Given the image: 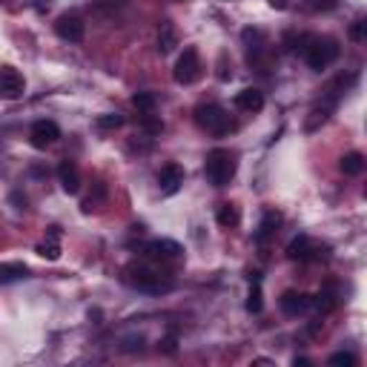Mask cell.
I'll use <instances>...</instances> for the list:
<instances>
[{
  "instance_id": "8fae6325",
  "label": "cell",
  "mask_w": 367,
  "mask_h": 367,
  "mask_svg": "<svg viewBox=\"0 0 367 367\" xmlns=\"http://www.w3.org/2000/svg\"><path fill=\"white\" fill-rule=\"evenodd\" d=\"M279 307H281L284 316H301V313L310 310V296L299 293V290H287V293H281V299H279Z\"/></svg>"
},
{
  "instance_id": "9a60e30c",
  "label": "cell",
  "mask_w": 367,
  "mask_h": 367,
  "mask_svg": "<svg viewBox=\"0 0 367 367\" xmlns=\"http://www.w3.org/2000/svg\"><path fill=\"white\" fill-rule=\"evenodd\" d=\"M279 227H281V216H279L276 209H267L261 224H258V229H256V244H267L270 238L279 233Z\"/></svg>"
},
{
  "instance_id": "52a82bcc",
  "label": "cell",
  "mask_w": 367,
  "mask_h": 367,
  "mask_svg": "<svg viewBox=\"0 0 367 367\" xmlns=\"http://www.w3.org/2000/svg\"><path fill=\"white\" fill-rule=\"evenodd\" d=\"M324 253H327V247H319L310 236H296L293 241L287 244V258L290 261H299V264L324 258Z\"/></svg>"
},
{
  "instance_id": "30bf717a",
  "label": "cell",
  "mask_w": 367,
  "mask_h": 367,
  "mask_svg": "<svg viewBox=\"0 0 367 367\" xmlns=\"http://www.w3.org/2000/svg\"><path fill=\"white\" fill-rule=\"evenodd\" d=\"M57 138H61V129H57L55 121H35L32 129H29V141L35 149H46L52 144H57Z\"/></svg>"
},
{
  "instance_id": "d6986e66",
  "label": "cell",
  "mask_w": 367,
  "mask_h": 367,
  "mask_svg": "<svg viewBox=\"0 0 367 367\" xmlns=\"http://www.w3.org/2000/svg\"><path fill=\"white\" fill-rule=\"evenodd\" d=\"M26 276H29V267L23 261H3V264H0V284L21 281Z\"/></svg>"
},
{
  "instance_id": "7c38bea8",
  "label": "cell",
  "mask_w": 367,
  "mask_h": 367,
  "mask_svg": "<svg viewBox=\"0 0 367 367\" xmlns=\"http://www.w3.org/2000/svg\"><path fill=\"white\" fill-rule=\"evenodd\" d=\"M184 184V167L181 164H167L161 172H158V187L164 196H176Z\"/></svg>"
},
{
  "instance_id": "ffe728a7",
  "label": "cell",
  "mask_w": 367,
  "mask_h": 367,
  "mask_svg": "<svg viewBox=\"0 0 367 367\" xmlns=\"http://www.w3.org/2000/svg\"><path fill=\"white\" fill-rule=\"evenodd\" d=\"M250 296H247V313H261L264 310V299H261V276L258 273H250Z\"/></svg>"
},
{
  "instance_id": "6da1fadb",
  "label": "cell",
  "mask_w": 367,
  "mask_h": 367,
  "mask_svg": "<svg viewBox=\"0 0 367 367\" xmlns=\"http://www.w3.org/2000/svg\"><path fill=\"white\" fill-rule=\"evenodd\" d=\"M299 55L304 57V64L310 66L313 72H321L330 64L339 61L341 55V46L336 37H319V35H304L301 37V46H299Z\"/></svg>"
},
{
  "instance_id": "4316f807",
  "label": "cell",
  "mask_w": 367,
  "mask_h": 367,
  "mask_svg": "<svg viewBox=\"0 0 367 367\" xmlns=\"http://www.w3.org/2000/svg\"><path fill=\"white\" fill-rule=\"evenodd\" d=\"M350 41H356V44L367 41V21H364V17H359V21L350 26Z\"/></svg>"
},
{
  "instance_id": "ba28073f",
  "label": "cell",
  "mask_w": 367,
  "mask_h": 367,
  "mask_svg": "<svg viewBox=\"0 0 367 367\" xmlns=\"http://www.w3.org/2000/svg\"><path fill=\"white\" fill-rule=\"evenodd\" d=\"M55 35L61 37V41H69V44H81L84 35H86V23L81 21V15L75 12H66L55 21Z\"/></svg>"
},
{
  "instance_id": "f546056e",
  "label": "cell",
  "mask_w": 367,
  "mask_h": 367,
  "mask_svg": "<svg viewBox=\"0 0 367 367\" xmlns=\"http://www.w3.org/2000/svg\"><path fill=\"white\" fill-rule=\"evenodd\" d=\"M141 344H144L141 336H138V339H129V341L124 344V350H126V353H135V350H141Z\"/></svg>"
},
{
  "instance_id": "5b68a950",
  "label": "cell",
  "mask_w": 367,
  "mask_h": 367,
  "mask_svg": "<svg viewBox=\"0 0 367 367\" xmlns=\"http://www.w3.org/2000/svg\"><path fill=\"white\" fill-rule=\"evenodd\" d=\"M201 75H204V64H201L198 49H196V46H187V49L181 52V57L176 61L172 78H176V84H181V86H192V84L201 81Z\"/></svg>"
},
{
  "instance_id": "e0dca14e",
  "label": "cell",
  "mask_w": 367,
  "mask_h": 367,
  "mask_svg": "<svg viewBox=\"0 0 367 367\" xmlns=\"http://www.w3.org/2000/svg\"><path fill=\"white\" fill-rule=\"evenodd\" d=\"M176 46H178V32H176V26H172L169 21H161V26H158V52L161 55H169Z\"/></svg>"
},
{
  "instance_id": "1f68e13d",
  "label": "cell",
  "mask_w": 367,
  "mask_h": 367,
  "mask_svg": "<svg viewBox=\"0 0 367 367\" xmlns=\"http://www.w3.org/2000/svg\"><path fill=\"white\" fill-rule=\"evenodd\" d=\"M270 3H273L276 9H284V6H287V0H270Z\"/></svg>"
},
{
  "instance_id": "5bb4252c",
  "label": "cell",
  "mask_w": 367,
  "mask_h": 367,
  "mask_svg": "<svg viewBox=\"0 0 367 367\" xmlns=\"http://www.w3.org/2000/svg\"><path fill=\"white\" fill-rule=\"evenodd\" d=\"M57 178H61V187H64V192H69V196H75V192L81 189V172H78V164L75 161H61Z\"/></svg>"
},
{
  "instance_id": "ac0fdd59",
  "label": "cell",
  "mask_w": 367,
  "mask_h": 367,
  "mask_svg": "<svg viewBox=\"0 0 367 367\" xmlns=\"http://www.w3.org/2000/svg\"><path fill=\"white\" fill-rule=\"evenodd\" d=\"M37 253H41L44 258H49V261H57V258H61V229H57V227H49V241L37 244Z\"/></svg>"
},
{
  "instance_id": "603a6c76",
  "label": "cell",
  "mask_w": 367,
  "mask_h": 367,
  "mask_svg": "<svg viewBox=\"0 0 367 367\" xmlns=\"http://www.w3.org/2000/svg\"><path fill=\"white\" fill-rule=\"evenodd\" d=\"M216 218H218V224H221V227H238V221H241L238 207H236V204H221V207H218V212H216Z\"/></svg>"
},
{
  "instance_id": "7402d4cb",
  "label": "cell",
  "mask_w": 367,
  "mask_h": 367,
  "mask_svg": "<svg viewBox=\"0 0 367 367\" xmlns=\"http://www.w3.org/2000/svg\"><path fill=\"white\" fill-rule=\"evenodd\" d=\"M138 126H141L147 135H161V132H164V121L158 118L156 112H138Z\"/></svg>"
},
{
  "instance_id": "d4e9b609",
  "label": "cell",
  "mask_w": 367,
  "mask_h": 367,
  "mask_svg": "<svg viewBox=\"0 0 367 367\" xmlns=\"http://www.w3.org/2000/svg\"><path fill=\"white\" fill-rule=\"evenodd\" d=\"M95 126H98L101 132H112V129H121L124 126V118L118 112H106V115H101L98 121H95Z\"/></svg>"
},
{
  "instance_id": "277c9868",
  "label": "cell",
  "mask_w": 367,
  "mask_h": 367,
  "mask_svg": "<svg viewBox=\"0 0 367 367\" xmlns=\"http://www.w3.org/2000/svg\"><path fill=\"white\" fill-rule=\"evenodd\" d=\"M196 124L209 132V135H216V138H224V135L233 129V118H229V112L218 104H201L196 106Z\"/></svg>"
},
{
  "instance_id": "484cf974",
  "label": "cell",
  "mask_w": 367,
  "mask_h": 367,
  "mask_svg": "<svg viewBox=\"0 0 367 367\" xmlns=\"http://www.w3.org/2000/svg\"><path fill=\"white\" fill-rule=\"evenodd\" d=\"M327 364H344V367H356V364H359V356H356V353H350V350H339V353H333L330 359H327Z\"/></svg>"
},
{
  "instance_id": "44dd1931",
  "label": "cell",
  "mask_w": 367,
  "mask_h": 367,
  "mask_svg": "<svg viewBox=\"0 0 367 367\" xmlns=\"http://www.w3.org/2000/svg\"><path fill=\"white\" fill-rule=\"evenodd\" d=\"M339 167H341V172L347 178H356V176L364 172V156H361V152H347Z\"/></svg>"
},
{
  "instance_id": "2e32d148",
  "label": "cell",
  "mask_w": 367,
  "mask_h": 367,
  "mask_svg": "<svg viewBox=\"0 0 367 367\" xmlns=\"http://www.w3.org/2000/svg\"><path fill=\"white\" fill-rule=\"evenodd\" d=\"M310 307H316L321 316H327L330 310H336V307H339V287H336V284H327L316 299H310Z\"/></svg>"
},
{
  "instance_id": "8992f818",
  "label": "cell",
  "mask_w": 367,
  "mask_h": 367,
  "mask_svg": "<svg viewBox=\"0 0 367 367\" xmlns=\"http://www.w3.org/2000/svg\"><path fill=\"white\" fill-rule=\"evenodd\" d=\"M141 253L156 264H167V261H178L184 256V247L172 238H156V241H147L141 247Z\"/></svg>"
},
{
  "instance_id": "3957f363",
  "label": "cell",
  "mask_w": 367,
  "mask_h": 367,
  "mask_svg": "<svg viewBox=\"0 0 367 367\" xmlns=\"http://www.w3.org/2000/svg\"><path fill=\"white\" fill-rule=\"evenodd\" d=\"M236 169H238V158H236V152H229V149H212L207 161H204V176L212 187H227L229 181L236 178Z\"/></svg>"
},
{
  "instance_id": "9c48e42d",
  "label": "cell",
  "mask_w": 367,
  "mask_h": 367,
  "mask_svg": "<svg viewBox=\"0 0 367 367\" xmlns=\"http://www.w3.org/2000/svg\"><path fill=\"white\" fill-rule=\"evenodd\" d=\"M26 92V78L15 66H3L0 69V98L6 101H17Z\"/></svg>"
},
{
  "instance_id": "f1b7e54d",
  "label": "cell",
  "mask_w": 367,
  "mask_h": 367,
  "mask_svg": "<svg viewBox=\"0 0 367 367\" xmlns=\"http://www.w3.org/2000/svg\"><path fill=\"white\" fill-rule=\"evenodd\" d=\"M158 347H161L164 353H169V356H172V353L178 350V347H176V336H167V339H161V344H158Z\"/></svg>"
},
{
  "instance_id": "4fadbf2b",
  "label": "cell",
  "mask_w": 367,
  "mask_h": 367,
  "mask_svg": "<svg viewBox=\"0 0 367 367\" xmlns=\"http://www.w3.org/2000/svg\"><path fill=\"white\" fill-rule=\"evenodd\" d=\"M236 106H238L241 112H250V115L261 112V109H264V92H261V89H256V86L241 89V92L236 95Z\"/></svg>"
},
{
  "instance_id": "cb8c5ba5",
  "label": "cell",
  "mask_w": 367,
  "mask_h": 367,
  "mask_svg": "<svg viewBox=\"0 0 367 367\" xmlns=\"http://www.w3.org/2000/svg\"><path fill=\"white\" fill-rule=\"evenodd\" d=\"M132 106L138 109V112H156L158 98H156L152 92H135V95H132Z\"/></svg>"
},
{
  "instance_id": "83f0119b",
  "label": "cell",
  "mask_w": 367,
  "mask_h": 367,
  "mask_svg": "<svg viewBox=\"0 0 367 367\" xmlns=\"http://www.w3.org/2000/svg\"><path fill=\"white\" fill-rule=\"evenodd\" d=\"M307 9H313V12H330L339 6V0H307L304 3Z\"/></svg>"
},
{
  "instance_id": "7a4b0ae2",
  "label": "cell",
  "mask_w": 367,
  "mask_h": 367,
  "mask_svg": "<svg viewBox=\"0 0 367 367\" xmlns=\"http://www.w3.org/2000/svg\"><path fill=\"white\" fill-rule=\"evenodd\" d=\"M124 281L138 290V293H149V296H161V293H169L172 290V279L164 276L161 270L149 267V264H129L124 270Z\"/></svg>"
},
{
  "instance_id": "4dcf8cb0",
  "label": "cell",
  "mask_w": 367,
  "mask_h": 367,
  "mask_svg": "<svg viewBox=\"0 0 367 367\" xmlns=\"http://www.w3.org/2000/svg\"><path fill=\"white\" fill-rule=\"evenodd\" d=\"M293 364H296V367H299V364H301V367H307V364H313V361H310V359H304V356H296V359H293Z\"/></svg>"
}]
</instances>
